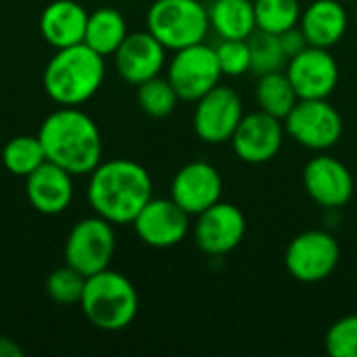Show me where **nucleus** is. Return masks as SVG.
<instances>
[{
  "instance_id": "nucleus-29",
  "label": "nucleus",
  "mask_w": 357,
  "mask_h": 357,
  "mask_svg": "<svg viewBox=\"0 0 357 357\" xmlns=\"http://www.w3.org/2000/svg\"><path fill=\"white\" fill-rule=\"evenodd\" d=\"M324 347L331 357H357V314L339 318L331 324L324 337Z\"/></svg>"
},
{
  "instance_id": "nucleus-31",
  "label": "nucleus",
  "mask_w": 357,
  "mask_h": 357,
  "mask_svg": "<svg viewBox=\"0 0 357 357\" xmlns=\"http://www.w3.org/2000/svg\"><path fill=\"white\" fill-rule=\"evenodd\" d=\"M278 38H280V44H282V50H284L287 59H293L295 54H299L301 50H305L310 46L307 44V38L303 36V31H301L299 25L293 27V29H289V31H284V33H280Z\"/></svg>"
},
{
  "instance_id": "nucleus-21",
  "label": "nucleus",
  "mask_w": 357,
  "mask_h": 357,
  "mask_svg": "<svg viewBox=\"0 0 357 357\" xmlns=\"http://www.w3.org/2000/svg\"><path fill=\"white\" fill-rule=\"evenodd\" d=\"M207 10L209 25L222 40H249L257 29L253 0H213Z\"/></svg>"
},
{
  "instance_id": "nucleus-17",
  "label": "nucleus",
  "mask_w": 357,
  "mask_h": 357,
  "mask_svg": "<svg viewBox=\"0 0 357 357\" xmlns=\"http://www.w3.org/2000/svg\"><path fill=\"white\" fill-rule=\"evenodd\" d=\"M165 52L167 48L146 29L128 33L113 56L117 73L128 84L138 86L151 77H157L163 71Z\"/></svg>"
},
{
  "instance_id": "nucleus-14",
  "label": "nucleus",
  "mask_w": 357,
  "mask_h": 357,
  "mask_svg": "<svg viewBox=\"0 0 357 357\" xmlns=\"http://www.w3.org/2000/svg\"><path fill=\"white\" fill-rule=\"evenodd\" d=\"M303 188L316 205L339 209L354 199L356 182L345 163L331 155H320L303 167Z\"/></svg>"
},
{
  "instance_id": "nucleus-5",
  "label": "nucleus",
  "mask_w": 357,
  "mask_h": 357,
  "mask_svg": "<svg viewBox=\"0 0 357 357\" xmlns=\"http://www.w3.org/2000/svg\"><path fill=\"white\" fill-rule=\"evenodd\" d=\"M209 27V10L201 0H155L146 13V29L167 50L205 42Z\"/></svg>"
},
{
  "instance_id": "nucleus-20",
  "label": "nucleus",
  "mask_w": 357,
  "mask_h": 357,
  "mask_svg": "<svg viewBox=\"0 0 357 357\" xmlns=\"http://www.w3.org/2000/svg\"><path fill=\"white\" fill-rule=\"evenodd\" d=\"M343 4L341 0H314L301 10L299 27L310 46L333 48L343 40L349 25V15Z\"/></svg>"
},
{
  "instance_id": "nucleus-15",
  "label": "nucleus",
  "mask_w": 357,
  "mask_h": 357,
  "mask_svg": "<svg viewBox=\"0 0 357 357\" xmlns=\"http://www.w3.org/2000/svg\"><path fill=\"white\" fill-rule=\"evenodd\" d=\"M287 75L299 98H328L339 84V65L328 48L307 46L289 59Z\"/></svg>"
},
{
  "instance_id": "nucleus-26",
  "label": "nucleus",
  "mask_w": 357,
  "mask_h": 357,
  "mask_svg": "<svg viewBox=\"0 0 357 357\" xmlns=\"http://www.w3.org/2000/svg\"><path fill=\"white\" fill-rule=\"evenodd\" d=\"M136 88H138L136 100L144 115H149L153 119H163L176 111L180 96L176 94L174 86L169 84L167 77L157 75V77H151V79L138 84Z\"/></svg>"
},
{
  "instance_id": "nucleus-6",
  "label": "nucleus",
  "mask_w": 357,
  "mask_h": 357,
  "mask_svg": "<svg viewBox=\"0 0 357 357\" xmlns=\"http://www.w3.org/2000/svg\"><path fill=\"white\" fill-rule=\"evenodd\" d=\"M284 130L310 151H328L343 136V117L328 98H299L284 117Z\"/></svg>"
},
{
  "instance_id": "nucleus-28",
  "label": "nucleus",
  "mask_w": 357,
  "mask_h": 357,
  "mask_svg": "<svg viewBox=\"0 0 357 357\" xmlns=\"http://www.w3.org/2000/svg\"><path fill=\"white\" fill-rule=\"evenodd\" d=\"M84 287H86V276L67 264L50 272L46 278V295L61 305L79 303Z\"/></svg>"
},
{
  "instance_id": "nucleus-18",
  "label": "nucleus",
  "mask_w": 357,
  "mask_h": 357,
  "mask_svg": "<svg viewBox=\"0 0 357 357\" xmlns=\"http://www.w3.org/2000/svg\"><path fill=\"white\" fill-rule=\"evenodd\" d=\"M73 176L50 163L44 161L38 169L25 176V195L29 205L44 215H59L63 213L73 201Z\"/></svg>"
},
{
  "instance_id": "nucleus-32",
  "label": "nucleus",
  "mask_w": 357,
  "mask_h": 357,
  "mask_svg": "<svg viewBox=\"0 0 357 357\" xmlns=\"http://www.w3.org/2000/svg\"><path fill=\"white\" fill-rule=\"evenodd\" d=\"M0 357H23V349L6 337H0Z\"/></svg>"
},
{
  "instance_id": "nucleus-4",
  "label": "nucleus",
  "mask_w": 357,
  "mask_h": 357,
  "mask_svg": "<svg viewBox=\"0 0 357 357\" xmlns=\"http://www.w3.org/2000/svg\"><path fill=\"white\" fill-rule=\"evenodd\" d=\"M79 305L92 326L117 333L134 322L140 301L136 287L123 274L107 268L86 278Z\"/></svg>"
},
{
  "instance_id": "nucleus-22",
  "label": "nucleus",
  "mask_w": 357,
  "mask_h": 357,
  "mask_svg": "<svg viewBox=\"0 0 357 357\" xmlns=\"http://www.w3.org/2000/svg\"><path fill=\"white\" fill-rule=\"evenodd\" d=\"M126 36H128V25L119 10L105 6L88 15L84 44L90 46L94 52L102 56L115 54V50L119 48Z\"/></svg>"
},
{
  "instance_id": "nucleus-33",
  "label": "nucleus",
  "mask_w": 357,
  "mask_h": 357,
  "mask_svg": "<svg viewBox=\"0 0 357 357\" xmlns=\"http://www.w3.org/2000/svg\"><path fill=\"white\" fill-rule=\"evenodd\" d=\"M341 2H357V0H341Z\"/></svg>"
},
{
  "instance_id": "nucleus-13",
  "label": "nucleus",
  "mask_w": 357,
  "mask_h": 357,
  "mask_svg": "<svg viewBox=\"0 0 357 357\" xmlns=\"http://www.w3.org/2000/svg\"><path fill=\"white\" fill-rule=\"evenodd\" d=\"M138 238L153 249L180 245L190 232V215L169 197L151 199L132 222Z\"/></svg>"
},
{
  "instance_id": "nucleus-16",
  "label": "nucleus",
  "mask_w": 357,
  "mask_h": 357,
  "mask_svg": "<svg viewBox=\"0 0 357 357\" xmlns=\"http://www.w3.org/2000/svg\"><path fill=\"white\" fill-rule=\"evenodd\" d=\"M224 180L215 165L207 161H190L178 169L172 180V199L188 213L199 215L222 201Z\"/></svg>"
},
{
  "instance_id": "nucleus-9",
  "label": "nucleus",
  "mask_w": 357,
  "mask_h": 357,
  "mask_svg": "<svg viewBox=\"0 0 357 357\" xmlns=\"http://www.w3.org/2000/svg\"><path fill=\"white\" fill-rule=\"evenodd\" d=\"M339 241L324 230H307L295 236L284 253V268L291 278L303 284L326 280L339 266Z\"/></svg>"
},
{
  "instance_id": "nucleus-8",
  "label": "nucleus",
  "mask_w": 357,
  "mask_h": 357,
  "mask_svg": "<svg viewBox=\"0 0 357 357\" xmlns=\"http://www.w3.org/2000/svg\"><path fill=\"white\" fill-rule=\"evenodd\" d=\"M115 247L117 241L113 224L100 215L86 218L69 230L65 241V264L88 278L109 268Z\"/></svg>"
},
{
  "instance_id": "nucleus-23",
  "label": "nucleus",
  "mask_w": 357,
  "mask_h": 357,
  "mask_svg": "<svg viewBox=\"0 0 357 357\" xmlns=\"http://www.w3.org/2000/svg\"><path fill=\"white\" fill-rule=\"evenodd\" d=\"M255 100L261 111L284 121V117L297 105L299 96L293 88L287 71H272V73L259 75L257 86H255Z\"/></svg>"
},
{
  "instance_id": "nucleus-2",
  "label": "nucleus",
  "mask_w": 357,
  "mask_h": 357,
  "mask_svg": "<svg viewBox=\"0 0 357 357\" xmlns=\"http://www.w3.org/2000/svg\"><path fill=\"white\" fill-rule=\"evenodd\" d=\"M38 138L46 161L67 169L71 176L90 174L102 161V138L90 115L77 107L52 111L40 126Z\"/></svg>"
},
{
  "instance_id": "nucleus-30",
  "label": "nucleus",
  "mask_w": 357,
  "mask_h": 357,
  "mask_svg": "<svg viewBox=\"0 0 357 357\" xmlns=\"http://www.w3.org/2000/svg\"><path fill=\"white\" fill-rule=\"evenodd\" d=\"M220 69L228 77H238L251 71V50L247 40H222L215 46Z\"/></svg>"
},
{
  "instance_id": "nucleus-12",
  "label": "nucleus",
  "mask_w": 357,
  "mask_h": 357,
  "mask_svg": "<svg viewBox=\"0 0 357 357\" xmlns=\"http://www.w3.org/2000/svg\"><path fill=\"white\" fill-rule=\"evenodd\" d=\"M284 134V121L259 109L255 113L243 115L230 138V144L241 161L249 165H264L280 153Z\"/></svg>"
},
{
  "instance_id": "nucleus-19",
  "label": "nucleus",
  "mask_w": 357,
  "mask_h": 357,
  "mask_svg": "<svg viewBox=\"0 0 357 357\" xmlns=\"http://www.w3.org/2000/svg\"><path fill=\"white\" fill-rule=\"evenodd\" d=\"M88 10L75 0H54L40 15V33L54 48H67L84 42Z\"/></svg>"
},
{
  "instance_id": "nucleus-10",
  "label": "nucleus",
  "mask_w": 357,
  "mask_h": 357,
  "mask_svg": "<svg viewBox=\"0 0 357 357\" xmlns=\"http://www.w3.org/2000/svg\"><path fill=\"white\" fill-rule=\"evenodd\" d=\"M245 115L241 94L230 88L218 84L205 96L197 100L192 128L195 134L207 144H224L230 142L236 126Z\"/></svg>"
},
{
  "instance_id": "nucleus-24",
  "label": "nucleus",
  "mask_w": 357,
  "mask_h": 357,
  "mask_svg": "<svg viewBox=\"0 0 357 357\" xmlns=\"http://www.w3.org/2000/svg\"><path fill=\"white\" fill-rule=\"evenodd\" d=\"M44 161H46V153H44V146H42L38 134L36 136H27V134L15 136L2 149V163L15 176L25 178L33 169H38Z\"/></svg>"
},
{
  "instance_id": "nucleus-25",
  "label": "nucleus",
  "mask_w": 357,
  "mask_h": 357,
  "mask_svg": "<svg viewBox=\"0 0 357 357\" xmlns=\"http://www.w3.org/2000/svg\"><path fill=\"white\" fill-rule=\"evenodd\" d=\"M257 29L268 33H284L299 25L301 4L299 0H253Z\"/></svg>"
},
{
  "instance_id": "nucleus-11",
  "label": "nucleus",
  "mask_w": 357,
  "mask_h": 357,
  "mask_svg": "<svg viewBox=\"0 0 357 357\" xmlns=\"http://www.w3.org/2000/svg\"><path fill=\"white\" fill-rule=\"evenodd\" d=\"M247 232V220L241 207L234 203L218 201L209 209L197 215V222L192 226V238L195 245L205 255H226L234 251Z\"/></svg>"
},
{
  "instance_id": "nucleus-1",
  "label": "nucleus",
  "mask_w": 357,
  "mask_h": 357,
  "mask_svg": "<svg viewBox=\"0 0 357 357\" xmlns=\"http://www.w3.org/2000/svg\"><path fill=\"white\" fill-rule=\"evenodd\" d=\"M153 199L151 174L132 159L100 161L88 180V203L111 224H132Z\"/></svg>"
},
{
  "instance_id": "nucleus-7",
  "label": "nucleus",
  "mask_w": 357,
  "mask_h": 357,
  "mask_svg": "<svg viewBox=\"0 0 357 357\" xmlns=\"http://www.w3.org/2000/svg\"><path fill=\"white\" fill-rule=\"evenodd\" d=\"M220 61L213 46L205 42L174 50V56L167 65V79L174 86L180 100L197 102L209 90H213L222 79Z\"/></svg>"
},
{
  "instance_id": "nucleus-3",
  "label": "nucleus",
  "mask_w": 357,
  "mask_h": 357,
  "mask_svg": "<svg viewBox=\"0 0 357 357\" xmlns=\"http://www.w3.org/2000/svg\"><path fill=\"white\" fill-rule=\"evenodd\" d=\"M46 94L61 107H79L90 100L105 82V56L90 46L75 44L56 48L44 75Z\"/></svg>"
},
{
  "instance_id": "nucleus-27",
  "label": "nucleus",
  "mask_w": 357,
  "mask_h": 357,
  "mask_svg": "<svg viewBox=\"0 0 357 357\" xmlns=\"http://www.w3.org/2000/svg\"><path fill=\"white\" fill-rule=\"evenodd\" d=\"M247 42H249V50H251V71H255L257 75L282 71V67L289 63V59L282 50L280 38L276 33L255 29Z\"/></svg>"
}]
</instances>
